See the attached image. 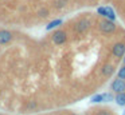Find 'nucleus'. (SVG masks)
Instances as JSON below:
<instances>
[{
    "mask_svg": "<svg viewBox=\"0 0 125 115\" xmlns=\"http://www.w3.org/2000/svg\"><path fill=\"white\" fill-rule=\"evenodd\" d=\"M97 12L100 13L101 16H104V18H105V7H98L97 8Z\"/></svg>",
    "mask_w": 125,
    "mask_h": 115,
    "instance_id": "obj_14",
    "label": "nucleus"
},
{
    "mask_svg": "<svg viewBox=\"0 0 125 115\" xmlns=\"http://www.w3.org/2000/svg\"><path fill=\"white\" fill-rule=\"evenodd\" d=\"M65 3H66V0H59V1H58V5H57V7H58V8H62L63 5H65Z\"/></svg>",
    "mask_w": 125,
    "mask_h": 115,
    "instance_id": "obj_16",
    "label": "nucleus"
},
{
    "mask_svg": "<svg viewBox=\"0 0 125 115\" xmlns=\"http://www.w3.org/2000/svg\"><path fill=\"white\" fill-rule=\"evenodd\" d=\"M66 39H67V36H66V32H65V31H61V29L55 31L54 35H52V42H54L55 44H58V45L63 44V43L66 42Z\"/></svg>",
    "mask_w": 125,
    "mask_h": 115,
    "instance_id": "obj_3",
    "label": "nucleus"
},
{
    "mask_svg": "<svg viewBox=\"0 0 125 115\" xmlns=\"http://www.w3.org/2000/svg\"><path fill=\"white\" fill-rule=\"evenodd\" d=\"M100 29L104 34H112V32L116 31V24L112 20H108V19H106V20H104L100 23Z\"/></svg>",
    "mask_w": 125,
    "mask_h": 115,
    "instance_id": "obj_1",
    "label": "nucleus"
},
{
    "mask_svg": "<svg viewBox=\"0 0 125 115\" xmlns=\"http://www.w3.org/2000/svg\"><path fill=\"white\" fill-rule=\"evenodd\" d=\"M89 27H90V21L86 20V19H82V20H79L78 23L75 24L74 29H75V32H78V34H82V32L87 31Z\"/></svg>",
    "mask_w": 125,
    "mask_h": 115,
    "instance_id": "obj_4",
    "label": "nucleus"
},
{
    "mask_svg": "<svg viewBox=\"0 0 125 115\" xmlns=\"http://www.w3.org/2000/svg\"><path fill=\"white\" fill-rule=\"evenodd\" d=\"M112 90L114 91V92H125V79H121V78H117V79L113 80V83H112Z\"/></svg>",
    "mask_w": 125,
    "mask_h": 115,
    "instance_id": "obj_2",
    "label": "nucleus"
},
{
    "mask_svg": "<svg viewBox=\"0 0 125 115\" xmlns=\"http://www.w3.org/2000/svg\"><path fill=\"white\" fill-rule=\"evenodd\" d=\"M118 78H121V79H125V66L121 67V68L118 70Z\"/></svg>",
    "mask_w": 125,
    "mask_h": 115,
    "instance_id": "obj_13",
    "label": "nucleus"
},
{
    "mask_svg": "<svg viewBox=\"0 0 125 115\" xmlns=\"http://www.w3.org/2000/svg\"><path fill=\"white\" fill-rule=\"evenodd\" d=\"M97 115H112V114H110L109 111H105V110H102V111H100Z\"/></svg>",
    "mask_w": 125,
    "mask_h": 115,
    "instance_id": "obj_17",
    "label": "nucleus"
},
{
    "mask_svg": "<svg viewBox=\"0 0 125 115\" xmlns=\"http://www.w3.org/2000/svg\"><path fill=\"white\" fill-rule=\"evenodd\" d=\"M12 40V34L7 29H1L0 31V44H7Z\"/></svg>",
    "mask_w": 125,
    "mask_h": 115,
    "instance_id": "obj_5",
    "label": "nucleus"
},
{
    "mask_svg": "<svg viewBox=\"0 0 125 115\" xmlns=\"http://www.w3.org/2000/svg\"><path fill=\"white\" fill-rule=\"evenodd\" d=\"M38 15L41 16V18H46V16H49V11H47L46 8H42V9H39Z\"/></svg>",
    "mask_w": 125,
    "mask_h": 115,
    "instance_id": "obj_12",
    "label": "nucleus"
},
{
    "mask_svg": "<svg viewBox=\"0 0 125 115\" xmlns=\"http://www.w3.org/2000/svg\"><path fill=\"white\" fill-rule=\"evenodd\" d=\"M61 24H62V19H57V20H52V21H50V23L47 24L46 29H47V31H50V29H52L54 27L61 26Z\"/></svg>",
    "mask_w": 125,
    "mask_h": 115,
    "instance_id": "obj_10",
    "label": "nucleus"
},
{
    "mask_svg": "<svg viewBox=\"0 0 125 115\" xmlns=\"http://www.w3.org/2000/svg\"><path fill=\"white\" fill-rule=\"evenodd\" d=\"M104 100V95L102 94H98V95H94L92 99H90V102L92 103H100V102Z\"/></svg>",
    "mask_w": 125,
    "mask_h": 115,
    "instance_id": "obj_11",
    "label": "nucleus"
},
{
    "mask_svg": "<svg viewBox=\"0 0 125 115\" xmlns=\"http://www.w3.org/2000/svg\"><path fill=\"white\" fill-rule=\"evenodd\" d=\"M114 100L118 106H125V92H118L117 96L114 98Z\"/></svg>",
    "mask_w": 125,
    "mask_h": 115,
    "instance_id": "obj_8",
    "label": "nucleus"
},
{
    "mask_svg": "<svg viewBox=\"0 0 125 115\" xmlns=\"http://www.w3.org/2000/svg\"><path fill=\"white\" fill-rule=\"evenodd\" d=\"M124 64H125V58H124Z\"/></svg>",
    "mask_w": 125,
    "mask_h": 115,
    "instance_id": "obj_18",
    "label": "nucleus"
},
{
    "mask_svg": "<svg viewBox=\"0 0 125 115\" xmlns=\"http://www.w3.org/2000/svg\"><path fill=\"white\" fill-rule=\"evenodd\" d=\"M71 115H75V114H71Z\"/></svg>",
    "mask_w": 125,
    "mask_h": 115,
    "instance_id": "obj_19",
    "label": "nucleus"
},
{
    "mask_svg": "<svg viewBox=\"0 0 125 115\" xmlns=\"http://www.w3.org/2000/svg\"><path fill=\"white\" fill-rule=\"evenodd\" d=\"M114 72V68H113V66H110V64H106V66H104V68H102V74L105 75V76H110Z\"/></svg>",
    "mask_w": 125,
    "mask_h": 115,
    "instance_id": "obj_9",
    "label": "nucleus"
},
{
    "mask_svg": "<svg viewBox=\"0 0 125 115\" xmlns=\"http://www.w3.org/2000/svg\"><path fill=\"white\" fill-rule=\"evenodd\" d=\"M113 55L116 56V58H121L122 55L125 53V45L122 44V43H116V44L113 45Z\"/></svg>",
    "mask_w": 125,
    "mask_h": 115,
    "instance_id": "obj_6",
    "label": "nucleus"
},
{
    "mask_svg": "<svg viewBox=\"0 0 125 115\" xmlns=\"http://www.w3.org/2000/svg\"><path fill=\"white\" fill-rule=\"evenodd\" d=\"M102 95H104V100H112V99H113V96H112L110 95V94H102Z\"/></svg>",
    "mask_w": 125,
    "mask_h": 115,
    "instance_id": "obj_15",
    "label": "nucleus"
},
{
    "mask_svg": "<svg viewBox=\"0 0 125 115\" xmlns=\"http://www.w3.org/2000/svg\"><path fill=\"white\" fill-rule=\"evenodd\" d=\"M105 18L108 19V20H112V21H114L116 20V13H114V11H113V8L112 7H105Z\"/></svg>",
    "mask_w": 125,
    "mask_h": 115,
    "instance_id": "obj_7",
    "label": "nucleus"
}]
</instances>
